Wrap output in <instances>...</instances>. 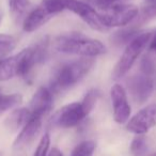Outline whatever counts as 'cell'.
Returning a JSON list of instances; mask_svg holds the SVG:
<instances>
[{"mask_svg":"<svg viewBox=\"0 0 156 156\" xmlns=\"http://www.w3.org/2000/svg\"><path fill=\"white\" fill-rule=\"evenodd\" d=\"M94 64L93 58H80L59 64L50 77V91L60 92L71 89L90 73Z\"/></svg>","mask_w":156,"mask_h":156,"instance_id":"1","label":"cell"},{"mask_svg":"<svg viewBox=\"0 0 156 156\" xmlns=\"http://www.w3.org/2000/svg\"><path fill=\"white\" fill-rule=\"evenodd\" d=\"M51 46L61 54L74 55L81 58H95L106 52V46L101 41L77 32L59 35L51 42Z\"/></svg>","mask_w":156,"mask_h":156,"instance_id":"2","label":"cell"},{"mask_svg":"<svg viewBox=\"0 0 156 156\" xmlns=\"http://www.w3.org/2000/svg\"><path fill=\"white\" fill-rule=\"evenodd\" d=\"M152 35L153 34L151 32H141L126 45L123 54L120 57L119 61L117 62L115 69H113L112 78L115 80L121 79L128 73V71L132 69L139 56L145 49L147 44H150Z\"/></svg>","mask_w":156,"mask_h":156,"instance_id":"3","label":"cell"},{"mask_svg":"<svg viewBox=\"0 0 156 156\" xmlns=\"http://www.w3.org/2000/svg\"><path fill=\"white\" fill-rule=\"evenodd\" d=\"M139 9L134 5L121 3L112 8L100 12V18L102 24L107 29L115 27H125L132 24L138 16Z\"/></svg>","mask_w":156,"mask_h":156,"instance_id":"4","label":"cell"},{"mask_svg":"<svg viewBox=\"0 0 156 156\" xmlns=\"http://www.w3.org/2000/svg\"><path fill=\"white\" fill-rule=\"evenodd\" d=\"M89 113L90 111L86 108L83 102L71 103L55 112L50 119V125L62 128L74 127L85 120Z\"/></svg>","mask_w":156,"mask_h":156,"instance_id":"5","label":"cell"},{"mask_svg":"<svg viewBox=\"0 0 156 156\" xmlns=\"http://www.w3.org/2000/svg\"><path fill=\"white\" fill-rule=\"evenodd\" d=\"M126 87L134 102L143 104L149 100L154 91V77L142 73L133 75L126 80Z\"/></svg>","mask_w":156,"mask_h":156,"instance_id":"6","label":"cell"},{"mask_svg":"<svg viewBox=\"0 0 156 156\" xmlns=\"http://www.w3.org/2000/svg\"><path fill=\"white\" fill-rule=\"evenodd\" d=\"M65 10H69L79 16L93 30L101 31V32L108 30L101 22L100 12L96 11L95 8L92 7L90 3L81 0H67Z\"/></svg>","mask_w":156,"mask_h":156,"instance_id":"7","label":"cell"},{"mask_svg":"<svg viewBox=\"0 0 156 156\" xmlns=\"http://www.w3.org/2000/svg\"><path fill=\"white\" fill-rule=\"evenodd\" d=\"M156 125V104H151L139 110L128 120L126 129L136 135H144Z\"/></svg>","mask_w":156,"mask_h":156,"instance_id":"8","label":"cell"},{"mask_svg":"<svg viewBox=\"0 0 156 156\" xmlns=\"http://www.w3.org/2000/svg\"><path fill=\"white\" fill-rule=\"evenodd\" d=\"M111 102L113 107V119L117 123H127L132 112V108L128 103L127 92L123 86L115 83L110 90Z\"/></svg>","mask_w":156,"mask_h":156,"instance_id":"9","label":"cell"},{"mask_svg":"<svg viewBox=\"0 0 156 156\" xmlns=\"http://www.w3.org/2000/svg\"><path fill=\"white\" fill-rule=\"evenodd\" d=\"M43 118L39 115H31L29 121L24 125L18 136L14 140V150H23L34 141L42 128Z\"/></svg>","mask_w":156,"mask_h":156,"instance_id":"10","label":"cell"},{"mask_svg":"<svg viewBox=\"0 0 156 156\" xmlns=\"http://www.w3.org/2000/svg\"><path fill=\"white\" fill-rule=\"evenodd\" d=\"M52 94L49 88L40 87L30 100L28 108L31 115L45 117L52 108Z\"/></svg>","mask_w":156,"mask_h":156,"instance_id":"11","label":"cell"},{"mask_svg":"<svg viewBox=\"0 0 156 156\" xmlns=\"http://www.w3.org/2000/svg\"><path fill=\"white\" fill-rule=\"evenodd\" d=\"M25 55L26 49H23L18 54L0 60V81H7L16 76H22Z\"/></svg>","mask_w":156,"mask_h":156,"instance_id":"12","label":"cell"},{"mask_svg":"<svg viewBox=\"0 0 156 156\" xmlns=\"http://www.w3.org/2000/svg\"><path fill=\"white\" fill-rule=\"evenodd\" d=\"M51 17V14L48 13L40 5L31 11H29V13L27 14L24 22H23V29L26 32H33V31L40 29L42 26H44Z\"/></svg>","mask_w":156,"mask_h":156,"instance_id":"13","label":"cell"},{"mask_svg":"<svg viewBox=\"0 0 156 156\" xmlns=\"http://www.w3.org/2000/svg\"><path fill=\"white\" fill-rule=\"evenodd\" d=\"M31 113L29 108H16L5 120V126L9 132L15 133L29 121Z\"/></svg>","mask_w":156,"mask_h":156,"instance_id":"14","label":"cell"},{"mask_svg":"<svg viewBox=\"0 0 156 156\" xmlns=\"http://www.w3.org/2000/svg\"><path fill=\"white\" fill-rule=\"evenodd\" d=\"M9 11L15 24L23 23L29 13L30 0H9Z\"/></svg>","mask_w":156,"mask_h":156,"instance_id":"15","label":"cell"},{"mask_svg":"<svg viewBox=\"0 0 156 156\" xmlns=\"http://www.w3.org/2000/svg\"><path fill=\"white\" fill-rule=\"evenodd\" d=\"M140 31L134 27V28H128V29H122L120 31H117L115 34L112 35V41L115 45L122 46V45H127L129 42H132L135 37L138 34H140Z\"/></svg>","mask_w":156,"mask_h":156,"instance_id":"16","label":"cell"},{"mask_svg":"<svg viewBox=\"0 0 156 156\" xmlns=\"http://www.w3.org/2000/svg\"><path fill=\"white\" fill-rule=\"evenodd\" d=\"M23 102V96L18 93L0 95V115L18 106Z\"/></svg>","mask_w":156,"mask_h":156,"instance_id":"17","label":"cell"},{"mask_svg":"<svg viewBox=\"0 0 156 156\" xmlns=\"http://www.w3.org/2000/svg\"><path fill=\"white\" fill-rule=\"evenodd\" d=\"M156 17V2L153 3H147L145 7H143L141 10H139L138 16L136 17V20H134L135 25H141L144 23L149 22V20H153Z\"/></svg>","mask_w":156,"mask_h":156,"instance_id":"18","label":"cell"},{"mask_svg":"<svg viewBox=\"0 0 156 156\" xmlns=\"http://www.w3.org/2000/svg\"><path fill=\"white\" fill-rule=\"evenodd\" d=\"M130 153L133 156H145L147 152V142L143 135H137L130 143Z\"/></svg>","mask_w":156,"mask_h":156,"instance_id":"19","label":"cell"},{"mask_svg":"<svg viewBox=\"0 0 156 156\" xmlns=\"http://www.w3.org/2000/svg\"><path fill=\"white\" fill-rule=\"evenodd\" d=\"M67 0H42L41 5L52 16L64 11Z\"/></svg>","mask_w":156,"mask_h":156,"instance_id":"20","label":"cell"},{"mask_svg":"<svg viewBox=\"0 0 156 156\" xmlns=\"http://www.w3.org/2000/svg\"><path fill=\"white\" fill-rule=\"evenodd\" d=\"M95 151V143L91 140H86L76 145L72 151L71 156H92Z\"/></svg>","mask_w":156,"mask_h":156,"instance_id":"21","label":"cell"},{"mask_svg":"<svg viewBox=\"0 0 156 156\" xmlns=\"http://www.w3.org/2000/svg\"><path fill=\"white\" fill-rule=\"evenodd\" d=\"M16 47V39L12 35L0 34V56L11 52Z\"/></svg>","mask_w":156,"mask_h":156,"instance_id":"22","label":"cell"},{"mask_svg":"<svg viewBox=\"0 0 156 156\" xmlns=\"http://www.w3.org/2000/svg\"><path fill=\"white\" fill-rule=\"evenodd\" d=\"M140 71L142 74L154 77L156 74V62L151 56H144L140 63Z\"/></svg>","mask_w":156,"mask_h":156,"instance_id":"23","label":"cell"},{"mask_svg":"<svg viewBox=\"0 0 156 156\" xmlns=\"http://www.w3.org/2000/svg\"><path fill=\"white\" fill-rule=\"evenodd\" d=\"M49 145H50V137L49 134L46 133V134H44L42 136L39 144H37V149H35L34 153H33V156H47Z\"/></svg>","mask_w":156,"mask_h":156,"instance_id":"24","label":"cell"},{"mask_svg":"<svg viewBox=\"0 0 156 156\" xmlns=\"http://www.w3.org/2000/svg\"><path fill=\"white\" fill-rule=\"evenodd\" d=\"M88 1L93 8H98L101 11H104L117 5L124 3L125 0H88Z\"/></svg>","mask_w":156,"mask_h":156,"instance_id":"25","label":"cell"},{"mask_svg":"<svg viewBox=\"0 0 156 156\" xmlns=\"http://www.w3.org/2000/svg\"><path fill=\"white\" fill-rule=\"evenodd\" d=\"M150 49L156 54V31H155V33L152 35V39H151V41H150Z\"/></svg>","mask_w":156,"mask_h":156,"instance_id":"26","label":"cell"},{"mask_svg":"<svg viewBox=\"0 0 156 156\" xmlns=\"http://www.w3.org/2000/svg\"><path fill=\"white\" fill-rule=\"evenodd\" d=\"M47 156H63V154L59 149H57V147H52V149L49 151V153H48Z\"/></svg>","mask_w":156,"mask_h":156,"instance_id":"27","label":"cell"},{"mask_svg":"<svg viewBox=\"0 0 156 156\" xmlns=\"http://www.w3.org/2000/svg\"><path fill=\"white\" fill-rule=\"evenodd\" d=\"M147 3H153V2H156V0H145Z\"/></svg>","mask_w":156,"mask_h":156,"instance_id":"28","label":"cell"},{"mask_svg":"<svg viewBox=\"0 0 156 156\" xmlns=\"http://www.w3.org/2000/svg\"><path fill=\"white\" fill-rule=\"evenodd\" d=\"M0 20H1V14H0Z\"/></svg>","mask_w":156,"mask_h":156,"instance_id":"29","label":"cell"},{"mask_svg":"<svg viewBox=\"0 0 156 156\" xmlns=\"http://www.w3.org/2000/svg\"><path fill=\"white\" fill-rule=\"evenodd\" d=\"M0 95H1V89H0Z\"/></svg>","mask_w":156,"mask_h":156,"instance_id":"30","label":"cell"},{"mask_svg":"<svg viewBox=\"0 0 156 156\" xmlns=\"http://www.w3.org/2000/svg\"><path fill=\"white\" fill-rule=\"evenodd\" d=\"M0 156H1V153H0Z\"/></svg>","mask_w":156,"mask_h":156,"instance_id":"31","label":"cell"}]
</instances>
